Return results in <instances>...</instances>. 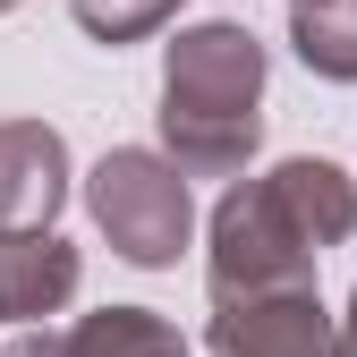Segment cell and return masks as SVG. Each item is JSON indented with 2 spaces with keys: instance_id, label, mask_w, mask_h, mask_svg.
<instances>
[{
  "instance_id": "1",
  "label": "cell",
  "mask_w": 357,
  "mask_h": 357,
  "mask_svg": "<svg viewBox=\"0 0 357 357\" xmlns=\"http://www.w3.org/2000/svg\"><path fill=\"white\" fill-rule=\"evenodd\" d=\"M264 43L230 17L178 26L162 52V153L188 178H238L264 145Z\"/></svg>"
},
{
  "instance_id": "2",
  "label": "cell",
  "mask_w": 357,
  "mask_h": 357,
  "mask_svg": "<svg viewBox=\"0 0 357 357\" xmlns=\"http://www.w3.org/2000/svg\"><path fill=\"white\" fill-rule=\"evenodd\" d=\"M85 213H94V230L111 238L119 264H137V273H162L178 264L196 230V196H188V170L170 153H145V145H111L94 170H85Z\"/></svg>"
},
{
  "instance_id": "3",
  "label": "cell",
  "mask_w": 357,
  "mask_h": 357,
  "mask_svg": "<svg viewBox=\"0 0 357 357\" xmlns=\"http://www.w3.org/2000/svg\"><path fill=\"white\" fill-rule=\"evenodd\" d=\"M315 247L289 221V204L273 196V178H247L213 204V255H204V281H213V306L221 298H264V289H315Z\"/></svg>"
},
{
  "instance_id": "4",
  "label": "cell",
  "mask_w": 357,
  "mask_h": 357,
  "mask_svg": "<svg viewBox=\"0 0 357 357\" xmlns=\"http://www.w3.org/2000/svg\"><path fill=\"white\" fill-rule=\"evenodd\" d=\"M204 357H332V315L315 289H264V298H221Z\"/></svg>"
},
{
  "instance_id": "5",
  "label": "cell",
  "mask_w": 357,
  "mask_h": 357,
  "mask_svg": "<svg viewBox=\"0 0 357 357\" xmlns=\"http://www.w3.org/2000/svg\"><path fill=\"white\" fill-rule=\"evenodd\" d=\"M68 204V137L52 119H0V238L52 230Z\"/></svg>"
},
{
  "instance_id": "6",
  "label": "cell",
  "mask_w": 357,
  "mask_h": 357,
  "mask_svg": "<svg viewBox=\"0 0 357 357\" xmlns=\"http://www.w3.org/2000/svg\"><path fill=\"white\" fill-rule=\"evenodd\" d=\"M85 281V255L60 230H9L0 238V315L9 324H52Z\"/></svg>"
},
{
  "instance_id": "7",
  "label": "cell",
  "mask_w": 357,
  "mask_h": 357,
  "mask_svg": "<svg viewBox=\"0 0 357 357\" xmlns=\"http://www.w3.org/2000/svg\"><path fill=\"white\" fill-rule=\"evenodd\" d=\"M273 178V196L289 204V221L306 230V247H340V238H357V178L340 170V162H324V153H289V162H273L264 170Z\"/></svg>"
},
{
  "instance_id": "8",
  "label": "cell",
  "mask_w": 357,
  "mask_h": 357,
  "mask_svg": "<svg viewBox=\"0 0 357 357\" xmlns=\"http://www.w3.org/2000/svg\"><path fill=\"white\" fill-rule=\"evenodd\" d=\"M60 357H188V340L153 306H102V315L60 332Z\"/></svg>"
},
{
  "instance_id": "9",
  "label": "cell",
  "mask_w": 357,
  "mask_h": 357,
  "mask_svg": "<svg viewBox=\"0 0 357 357\" xmlns=\"http://www.w3.org/2000/svg\"><path fill=\"white\" fill-rule=\"evenodd\" d=\"M289 52L324 85H357V0H289Z\"/></svg>"
},
{
  "instance_id": "10",
  "label": "cell",
  "mask_w": 357,
  "mask_h": 357,
  "mask_svg": "<svg viewBox=\"0 0 357 357\" xmlns=\"http://www.w3.org/2000/svg\"><path fill=\"white\" fill-rule=\"evenodd\" d=\"M68 17L94 34V43L128 52V43H145V34H162L178 17V0H68Z\"/></svg>"
},
{
  "instance_id": "11",
  "label": "cell",
  "mask_w": 357,
  "mask_h": 357,
  "mask_svg": "<svg viewBox=\"0 0 357 357\" xmlns=\"http://www.w3.org/2000/svg\"><path fill=\"white\" fill-rule=\"evenodd\" d=\"M9 357H60V332L52 324H17V349Z\"/></svg>"
},
{
  "instance_id": "12",
  "label": "cell",
  "mask_w": 357,
  "mask_h": 357,
  "mask_svg": "<svg viewBox=\"0 0 357 357\" xmlns=\"http://www.w3.org/2000/svg\"><path fill=\"white\" fill-rule=\"evenodd\" d=\"M332 357H357V298H349V315L332 324Z\"/></svg>"
},
{
  "instance_id": "13",
  "label": "cell",
  "mask_w": 357,
  "mask_h": 357,
  "mask_svg": "<svg viewBox=\"0 0 357 357\" xmlns=\"http://www.w3.org/2000/svg\"><path fill=\"white\" fill-rule=\"evenodd\" d=\"M9 9H17V0H0V17H9Z\"/></svg>"
}]
</instances>
